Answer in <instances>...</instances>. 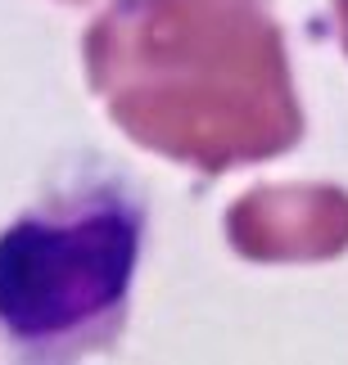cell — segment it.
Returning a JSON list of instances; mask_svg holds the SVG:
<instances>
[{"instance_id": "obj_1", "label": "cell", "mask_w": 348, "mask_h": 365, "mask_svg": "<svg viewBox=\"0 0 348 365\" xmlns=\"http://www.w3.org/2000/svg\"><path fill=\"white\" fill-rule=\"evenodd\" d=\"M145 207L122 180H81L0 235V334L23 356H77L127 307Z\"/></svg>"}]
</instances>
